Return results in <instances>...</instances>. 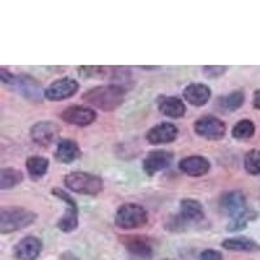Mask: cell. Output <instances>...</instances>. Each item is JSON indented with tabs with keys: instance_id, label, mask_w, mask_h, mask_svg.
I'll return each mask as SVG.
<instances>
[{
	"instance_id": "24",
	"label": "cell",
	"mask_w": 260,
	"mask_h": 260,
	"mask_svg": "<svg viewBox=\"0 0 260 260\" xmlns=\"http://www.w3.org/2000/svg\"><path fill=\"white\" fill-rule=\"evenodd\" d=\"M255 133V125L251 120H241L240 122H237L233 126V130H232V136L236 139H248L251 138Z\"/></svg>"
},
{
	"instance_id": "11",
	"label": "cell",
	"mask_w": 260,
	"mask_h": 260,
	"mask_svg": "<svg viewBox=\"0 0 260 260\" xmlns=\"http://www.w3.org/2000/svg\"><path fill=\"white\" fill-rule=\"evenodd\" d=\"M60 117L65 122L71 125H77V126H87L92 124L96 118V112L89 107L83 106H71L65 108L61 112Z\"/></svg>"
},
{
	"instance_id": "5",
	"label": "cell",
	"mask_w": 260,
	"mask_h": 260,
	"mask_svg": "<svg viewBox=\"0 0 260 260\" xmlns=\"http://www.w3.org/2000/svg\"><path fill=\"white\" fill-rule=\"evenodd\" d=\"M64 183L69 190L83 195H96L103 189L101 177L91 175L89 172H72L65 176Z\"/></svg>"
},
{
	"instance_id": "18",
	"label": "cell",
	"mask_w": 260,
	"mask_h": 260,
	"mask_svg": "<svg viewBox=\"0 0 260 260\" xmlns=\"http://www.w3.org/2000/svg\"><path fill=\"white\" fill-rule=\"evenodd\" d=\"M124 246L127 248L129 254L137 260H150L152 257V247L141 237H126L124 240Z\"/></svg>"
},
{
	"instance_id": "29",
	"label": "cell",
	"mask_w": 260,
	"mask_h": 260,
	"mask_svg": "<svg viewBox=\"0 0 260 260\" xmlns=\"http://www.w3.org/2000/svg\"><path fill=\"white\" fill-rule=\"evenodd\" d=\"M201 260H222V255L216 250H204L201 254Z\"/></svg>"
},
{
	"instance_id": "16",
	"label": "cell",
	"mask_w": 260,
	"mask_h": 260,
	"mask_svg": "<svg viewBox=\"0 0 260 260\" xmlns=\"http://www.w3.org/2000/svg\"><path fill=\"white\" fill-rule=\"evenodd\" d=\"M211 164L208 159L199 155H192L187 156L180 161V169L186 173V175L192 176V177H201V176L207 175L210 172Z\"/></svg>"
},
{
	"instance_id": "15",
	"label": "cell",
	"mask_w": 260,
	"mask_h": 260,
	"mask_svg": "<svg viewBox=\"0 0 260 260\" xmlns=\"http://www.w3.org/2000/svg\"><path fill=\"white\" fill-rule=\"evenodd\" d=\"M204 217L203 206L198 201L191 198H186L181 201L180 206V215L178 219L181 220L185 228L187 226L189 222H199Z\"/></svg>"
},
{
	"instance_id": "6",
	"label": "cell",
	"mask_w": 260,
	"mask_h": 260,
	"mask_svg": "<svg viewBox=\"0 0 260 260\" xmlns=\"http://www.w3.org/2000/svg\"><path fill=\"white\" fill-rule=\"evenodd\" d=\"M147 211L136 203H125L116 212L115 222L118 228L125 231L138 229L147 224Z\"/></svg>"
},
{
	"instance_id": "22",
	"label": "cell",
	"mask_w": 260,
	"mask_h": 260,
	"mask_svg": "<svg viewBox=\"0 0 260 260\" xmlns=\"http://www.w3.org/2000/svg\"><path fill=\"white\" fill-rule=\"evenodd\" d=\"M48 159L45 156H30L26 160V169L32 180H39L48 169Z\"/></svg>"
},
{
	"instance_id": "23",
	"label": "cell",
	"mask_w": 260,
	"mask_h": 260,
	"mask_svg": "<svg viewBox=\"0 0 260 260\" xmlns=\"http://www.w3.org/2000/svg\"><path fill=\"white\" fill-rule=\"evenodd\" d=\"M24 180L22 172L16 168H3L0 171V189L6 190L15 187Z\"/></svg>"
},
{
	"instance_id": "14",
	"label": "cell",
	"mask_w": 260,
	"mask_h": 260,
	"mask_svg": "<svg viewBox=\"0 0 260 260\" xmlns=\"http://www.w3.org/2000/svg\"><path fill=\"white\" fill-rule=\"evenodd\" d=\"M178 136V129L176 125L171 122H161L156 126L148 130L147 138L151 145H164V143L173 142Z\"/></svg>"
},
{
	"instance_id": "13",
	"label": "cell",
	"mask_w": 260,
	"mask_h": 260,
	"mask_svg": "<svg viewBox=\"0 0 260 260\" xmlns=\"http://www.w3.org/2000/svg\"><path fill=\"white\" fill-rule=\"evenodd\" d=\"M42 241L37 237H25L15 246L13 254L17 260H37L42 251Z\"/></svg>"
},
{
	"instance_id": "25",
	"label": "cell",
	"mask_w": 260,
	"mask_h": 260,
	"mask_svg": "<svg viewBox=\"0 0 260 260\" xmlns=\"http://www.w3.org/2000/svg\"><path fill=\"white\" fill-rule=\"evenodd\" d=\"M245 103V94L241 90L231 92L229 95H225L220 99V104L224 110L226 111H237L242 104Z\"/></svg>"
},
{
	"instance_id": "3",
	"label": "cell",
	"mask_w": 260,
	"mask_h": 260,
	"mask_svg": "<svg viewBox=\"0 0 260 260\" xmlns=\"http://www.w3.org/2000/svg\"><path fill=\"white\" fill-rule=\"evenodd\" d=\"M37 220V213L22 207H4L0 210V233L8 234L27 228Z\"/></svg>"
},
{
	"instance_id": "8",
	"label": "cell",
	"mask_w": 260,
	"mask_h": 260,
	"mask_svg": "<svg viewBox=\"0 0 260 260\" xmlns=\"http://www.w3.org/2000/svg\"><path fill=\"white\" fill-rule=\"evenodd\" d=\"M195 133L208 141H219L226 133V126L215 116H203L194 124Z\"/></svg>"
},
{
	"instance_id": "4",
	"label": "cell",
	"mask_w": 260,
	"mask_h": 260,
	"mask_svg": "<svg viewBox=\"0 0 260 260\" xmlns=\"http://www.w3.org/2000/svg\"><path fill=\"white\" fill-rule=\"evenodd\" d=\"M0 78L7 85L15 87L18 94L26 98L27 101L31 102H41L42 101V87L32 77L21 74V76H15L7 69L0 71Z\"/></svg>"
},
{
	"instance_id": "21",
	"label": "cell",
	"mask_w": 260,
	"mask_h": 260,
	"mask_svg": "<svg viewBox=\"0 0 260 260\" xmlns=\"http://www.w3.org/2000/svg\"><path fill=\"white\" fill-rule=\"evenodd\" d=\"M222 247L231 251H245V252H256L260 251V245L256 241L247 238V237H233L226 238L222 242Z\"/></svg>"
},
{
	"instance_id": "30",
	"label": "cell",
	"mask_w": 260,
	"mask_h": 260,
	"mask_svg": "<svg viewBox=\"0 0 260 260\" xmlns=\"http://www.w3.org/2000/svg\"><path fill=\"white\" fill-rule=\"evenodd\" d=\"M252 104L256 110H260V89L254 92V99H252Z\"/></svg>"
},
{
	"instance_id": "28",
	"label": "cell",
	"mask_w": 260,
	"mask_h": 260,
	"mask_svg": "<svg viewBox=\"0 0 260 260\" xmlns=\"http://www.w3.org/2000/svg\"><path fill=\"white\" fill-rule=\"evenodd\" d=\"M226 72V67H203V73L208 78H219Z\"/></svg>"
},
{
	"instance_id": "2",
	"label": "cell",
	"mask_w": 260,
	"mask_h": 260,
	"mask_svg": "<svg viewBox=\"0 0 260 260\" xmlns=\"http://www.w3.org/2000/svg\"><path fill=\"white\" fill-rule=\"evenodd\" d=\"M82 99L99 110L113 111L124 102L125 90L118 85L98 86L87 90L82 95Z\"/></svg>"
},
{
	"instance_id": "27",
	"label": "cell",
	"mask_w": 260,
	"mask_h": 260,
	"mask_svg": "<svg viewBox=\"0 0 260 260\" xmlns=\"http://www.w3.org/2000/svg\"><path fill=\"white\" fill-rule=\"evenodd\" d=\"M78 72L82 77H98L106 73V69L103 67H80Z\"/></svg>"
},
{
	"instance_id": "1",
	"label": "cell",
	"mask_w": 260,
	"mask_h": 260,
	"mask_svg": "<svg viewBox=\"0 0 260 260\" xmlns=\"http://www.w3.org/2000/svg\"><path fill=\"white\" fill-rule=\"evenodd\" d=\"M219 206L222 213L232 217V222L226 228L228 231H243L247 226L248 220L252 219V212L247 208L245 195L241 191H228L222 194Z\"/></svg>"
},
{
	"instance_id": "20",
	"label": "cell",
	"mask_w": 260,
	"mask_h": 260,
	"mask_svg": "<svg viewBox=\"0 0 260 260\" xmlns=\"http://www.w3.org/2000/svg\"><path fill=\"white\" fill-rule=\"evenodd\" d=\"M80 147L72 139H62V141H60L59 145H57L56 152H55L56 159L60 162H64V164H71V162L76 161L80 157Z\"/></svg>"
},
{
	"instance_id": "9",
	"label": "cell",
	"mask_w": 260,
	"mask_h": 260,
	"mask_svg": "<svg viewBox=\"0 0 260 260\" xmlns=\"http://www.w3.org/2000/svg\"><path fill=\"white\" fill-rule=\"evenodd\" d=\"M78 89H80V85H78L77 81H74L73 78L65 77L51 83L45 90V96L48 101L60 102L73 96L78 91Z\"/></svg>"
},
{
	"instance_id": "31",
	"label": "cell",
	"mask_w": 260,
	"mask_h": 260,
	"mask_svg": "<svg viewBox=\"0 0 260 260\" xmlns=\"http://www.w3.org/2000/svg\"><path fill=\"white\" fill-rule=\"evenodd\" d=\"M166 260H169V259H166Z\"/></svg>"
},
{
	"instance_id": "26",
	"label": "cell",
	"mask_w": 260,
	"mask_h": 260,
	"mask_svg": "<svg viewBox=\"0 0 260 260\" xmlns=\"http://www.w3.org/2000/svg\"><path fill=\"white\" fill-rule=\"evenodd\" d=\"M245 169L250 175L260 176V150H251L246 154Z\"/></svg>"
},
{
	"instance_id": "7",
	"label": "cell",
	"mask_w": 260,
	"mask_h": 260,
	"mask_svg": "<svg viewBox=\"0 0 260 260\" xmlns=\"http://www.w3.org/2000/svg\"><path fill=\"white\" fill-rule=\"evenodd\" d=\"M51 192H52V195H55L56 198H59L60 201H62L67 204V211H65V213L62 215L61 219L57 221V228H59L61 232H65V233H71V232L76 231L78 226V207L76 201L72 198L68 192L59 189V187L52 189Z\"/></svg>"
},
{
	"instance_id": "10",
	"label": "cell",
	"mask_w": 260,
	"mask_h": 260,
	"mask_svg": "<svg viewBox=\"0 0 260 260\" xmlns=\"http://www.w3.org/2000/svg\"><path fill=\"white\" fill-rule=\"evenodd\" d=\"M60 127L55 122L42 121L30 129V137L37 145L47 147L55 143L59 138Z\"/></svg>"
},
{
	"instance_id": "17",
	"label": "cell",
	"mask_w": 260,
	"mask_h": 260,
	"mask_svg": "<svg viewBox=\"0 0 260 260\" xmlns=\"http://www.w3.org/2000/svg\"><path fill=\"white\" fill-rule=\"evenodd\" d=\"M183 98L195 107L204 106L210 101L211 89L204 83H190L183 90Z\"/></svg>"
},
{
	"instance_id": "19",
	"label": "cell",
	"mask_w": 260,
	"mask_h": 260,
	"mask_svg": "<svg viewBox=\"0 0 260 260\" xmlns=\"http://www.w3.org/2000/svg\"><path fill=\"white\" fill-rule=\"evenodd\" d=\"M160 112L172 118L182 117L186 113V107L177 96H160L157 99Z\"/></svg>"
},
{
	"instance_id": "12",
	"label": "cell",
	"mask_w": 260,
	"mask_h": 260,
	"mask_svg": "<svg viewBox=\"0 0 260 260\" xmlns=\"http://www.w3.org/2000/svg\"><path fill=\"white\" fill-rule=\"evenodd\" d=\"M172 160H173V154H171L168 151H152L143 160V171H145L146 175L154 176L157 172L168 168L171 166Z\"/></svg>"
}]
</instances>
